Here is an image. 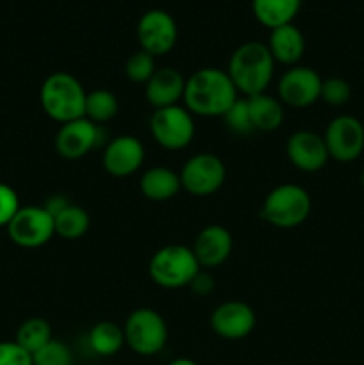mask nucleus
I'll use <instances>...</instances> for the list:
<instances>
[{"instance_id":"nucleus-22","label":"nucleus","mask_w":364,"mask_h":365,"mask_svg":"<svg viewBox=\"0 0 364 365\" xmlns=\"http://www.w3.org/2000/svg\"><path fill=\"white\" fill-rule=\"evenodd\" d=\"M302 0H252L256 20L266 29H277L293 24L300 13Z\"/></svg>"},{"instance_id":"nucleus-1","label":"nucleus","mask_w":364,"mask_h":365,"mask_svg":"<svg viewBox=\"0 0 364 365\" xmlns=\"http://www.w3.org/2000/svg\"><path fill=\"white\" fill-rule=\"evenodd\" d=\"M239 98L238 89L221 68H200L186 81L184 107L200 118H221Z\"/></svg>"},{"instance_id":"nucleus-33","label":"nucleus","mask_w":364,"mask_h":365,"mask_svg":"<svg viewBox=\"0 0 364 365\" xmlns=\"http://www.w3.org/2000/svg\"><path fill=\"white\" fill-rule=\"evenodd\" d=\"M189 287H191V291L196 292L198 296H207L214 289V280L209 273H203V271H200V273L195 277V280L191 282V285H189Z\"/></svg>"},{"instance_id":"nucleus-34","label":"nucleus","mask_w":364,"mask_h":365,"mask_svg":"<svg viewBox=\"0 0 364 365\" xmlns=\"http://www.w3.org/2000/svg\"><path fill=\"white\" fill-rule=\"evenodd\" d=\"M70 200H68V196H64V195H52V196H49V200H46L45 202V210L46 212L50 214V216L52 217H56L57 214L61 212V210H64L66 209L68 205H70Z\"/></svg>"},{"instance_id":"nucleus-15","label":"nucleus","mask_w":364,"mask_h":365,"mask_svg":"<svg viewBox=\"0 0 364 365\" xmlns=\"http://www.w3.org/2000/svg\"><path fill=\"white\" fill-rule=\"evenodd\" d=\"M143 163H145V146L136 135H116L103 146L102 166L113 177H131L138 173Z\"/></svg>"},{"instance_id":"nucleus-32","label":"nucleus","mask_w":364,"mask_h":365,"mask_svg":"<svg viewBox=\"0 0 364 365\" xmlns=\"http://www.w3.org/2000/svg\"><path fill=\"white\" fill-rule=\"evenodd\" d=\"M0 365H34L32 355L14 341L0 342Z\"/></svg>"},{"instance_id":"nucleus-25","label":"nucleus","mask_w":364,"mask_h":365,"mask_svg":"<svg viewBox=\"0 0 364 365\" xmlns=\"http://www.w3.org/2000/svg\"><path fill=\"white\" fill-rule=\"evenodd\" d=\"M89 214L86 212L82 207L70 203L64 210H61L56 217H54V228H56V235L66 241H75L86 235L89 230Z\"/></svg>"},{"instance_id":"nucleus-6","label":"nucleus","mask_w":364,"mask_h":365,"mask_svg":"<svg viewBox=\"0 0 364 365\" xmlns=\"http://www.w3.org/2000/svg\"><path fill=\"white\" fill-rule=\"evenodd\" d=\"M125 344L141 356H153L168 342V324L157 310L139 307L132 310L123 324Z\"/></svg>"},{"instance_id":"nucleus-35","label":"nucleus","mask_w":364,"mask_h":365,"mask_svg":"<svg viewBox=\"0 0 364 365\" xmlns=\"http://www.w3.org/2000/svg\"><path fill=\"white\" fill-rule=\"evenodd\" d=\"M168 365H198V364L191 359H175V360H171Z\"/></svg>"},{"instance_id":"nucleus-28","label":"nucleus","mask_w":364,"mask_h":365,"mask_svg":"<svg viewBox=\"0 0 364 365\" xmlns=\"http://www.w3.org/2000/svg\"><path fill=\"white\" fill-rule=\"evenodd\" d=\"M223 120L225 127L228 128L231 132L238 135H248L252 134L253 125L252 120H250V113H248V106H246V98H238L231 107H228L227 113L221 116Z\"/></svg>"},{"instance_id":"nucleus-26","label":"nucleus","mask_w":364,"mask_h":365,"mask_svg":"<svg viewBox=\"0 0 364 365\" xmlns=\"http://www.w3.org/2000/svg\"><path fill=\"white\" fill-rule=\"evenodd\" d=\"M52 339V327H50L49 321L43 319V317H31L18 327L14 342L21 346L27 353L34 355L43 346L49 344Z\"/></svg>"},{"instance_id":"nucleus-5","label":"nucleus","mask_w":364,"mask_h":365,"mask_svg":"<svg viewBox=\"0 0 364 365\" xmlns=\"http://www.w3.org/2000/svg\"><path fill=\"white\" fill-rule=\"evenodd\" d=\"M313 210V200L296 184H280L271 189L261 205L259 216L275 228H296L307 221Z\"/></svg>"},{"instance_id":"nucleus-27","label":"nucleus","mask_w":364,"mask_h":365,"mask_svg":"<svg viewBox=\"0 0 364 365\" xmlns=\"http://www.w3.org/2000/svg\"><path fill=\"white\" fill-rule=\"evenodd\" d=\"M156 57L150 56L148 52L141 48L132 53L127 59V63H125V75L134 84L145 86L152 78V75L156 73Z\"/></svg>"},{"instance_id":"nucleus-21","label":"nucleus","mask_w":364,"mask_h":365,"mask_svg":"<svg viewBox=\"0 0 364 365\" xmlns=\"http://www.w3.org/2000/svg\"><path fill=\"white\" fill-rule=\"evenodd\" d=\"M250 120H252L253 130L257 132H275L284 123V103L278 96L261 93L246 98Z\"/></svg>"},{"instance_id":"nucleus-4","label":"nucleus","mask_w":364,"mask_h":365,"mask_svg":"<svg viewBox=\"0 0 364 365\" xmlns=\"http://www.w3.org/2000/svg\"><path fill=\"white\" fill-rule=\"evenodd\" d=\"M202 271L195 253L189 246L168 245L157 250L148 264L152 282L168 291L189 287L196 274Z\"/></svg>"},{"instance_id":"nucleus-20","label":"nucleus","mask_w":364,"mask_h":365,"mask_svg":"<svg viewBox=\"0 0 364 365\" xmlns=\"http://www.w3.org/2000/svg\"><path fill=\"white\" fill-rule=\"evenodd\" d=\"M139 189L150 202H168L182 189L181 175L168 166H153L141 175Z\"/></svg>"},{"instance_id":"nucleus-11","label":"nucleus","mask_w":364,"mask_h":365,"mask_svg":"<svg viewBox=\"0 0 364 365\" xmlns=\"http://www.w3.org/2000/svg\"><path fill=\"white\" fill-rule=\"evenodd\" d=\"M323 139L330 159L352 163L364 152V125L355 116L343 114L327 125Z\"/></svg>"},{"instance_id":"nucleus-31","label":"nucleus","mask_w":364,"mask_h":365,"mask_svg":"<svg viewBox=\"0 0 364 365\" xmlns=\"http://www.w3.org/2000/svg\"><path fill=\"white\" fill-rule=\"evenodd\" d=\"M20 200L11 185L0 182V227H7L14 214L20 210Z\"/></svg>"},{"instance_id":"nucleus-23","label":"nucleus","mask_w":364,"mask_h":365,"mask_svg":"<svg viewBox=\"0 0 364 365\" xmlns=\"http://www.w3.org/2000/svg\"><path fill=\"white\" fill-rule=\"evenodd\" d=\"M88 344L98 356H114L125 346L123 327L113 321H100L93 324L88 334Z\"/></svg>"},{"instance_id":"nucleus-13","label":"nucleus","mask_w":364,"mask_h":365,"mask_svg":"<svg viewBox=\"0 0 364 365\" xmlns=\"http://www.w3.org/2000/svg\"><path fill=\"white\" fill-rule=\"evenodd\" d=\"M321 82L323 78L316 70L296 64V66L289 68L278 81V100L284 106L305 109L320 100Z\"/></svg>"},{"instance_id":"nucleus-9","label":"nucleus","mask_w":364,"mask_h":365,"mask_svg":"<svg viewBox=\"0 0 364 365\" xmlns=\"http://www.w3.org/2000/svg\"><path fill=\"white\" fill-rule=\"evenodd\" d=\"M6 228L11 241L20 248L27 250L41 248L56 235L54 217L46 212L43 205L20 207V210L14 214Z\"/></svg>"},{"instance_id":"nucleus-30","label":"nucleus","mask_w":364,"mask_h":365,"mask_svg":"<svg viewBox=\"0 0 364 365\" xmlns=\"http://www.w3.org/2000/svg\"><path fill=\"white\" fill-rule=\"evenodd\" d=\"M352 96V88H350L348 82L341 77H328L323 78L321 82V93L320 100H323L325 103L332 107H341Z\"/></svg>"},{"instance_id":"nucleus-2","label":"nucleus","mask_w":364,"mask_h":365,"mask_svg":"<svg viewBox=\"0 0 364 365\" xmlns=\"http://www.w3.org/2000/svg\"><path fill=\"white\" fill-rule=\"evenodd\" d=\"M275 64L277 63L271 57L266 43L246 41L232 52L225 71L239 95L248 98L268 91V86L273 81Z\"/></svg>"},{"instance_id":"nucleus-12","label":"nucleus","mask_w":364,"mask_h":365,"mask_svg":"<svg viewBox=\"0 0 364 365\" xmlns=\"http://www.w3.org/2000/svg\"><path fill=\"white\" fill-rule=\"evenodd\" d=\"M102 141V127L89 121L88 118H79L61 125L56 135V150L63 159L81 160L98 148Z\"/></svg>"},{"instance_id":"nucleus-24","label":"nucleus","mask_w":364,"mask_h":365,"mask_svg":"<svg viewBox=\"0 0 364 365\" xmlns=\"http://www.w3.org/2000/svg\"><path fill=\"white\" fill-rule=\"evenodd\" d=\"M120 110V103H118L116 95L109 89H93L86 95V106H84V118H88L93 123L100 125L109 123L114 120Z\"/></svg>"},{"instance_id":"nucleus-8","label":"nucleus","mask_w":364,"mask_h":365,"mask_svg":"<svg viewBox=\"0 0 364 365\" xmlns=\"http://www.w3.org/2000/svg\"><path fill=\"white\" fill-rule=\"evenodd\" d=\"M182 189L193 196H211L220 191L227 178V168L218 155L209 152L189 157L181 170Z\"/></svg>"},{"instance_id":"nucleus-19","label":"nucleus","mask_w":364,"mask_h":365,"mask_svg":"<svg viewBox=\"0 0 364 365\" xmlns=\"http://www.w3.org/2000/svg\"><path fill=\"white\" fill-rule=\"evenodd\" d=\"M271 57L275 63L285 64V66H296L305 52V38L302 31L295 24L282 25V27L271 29L270 39L266 43Z\"/></svg>"},{"instance_id":"nucleus-29","label":"nucleus","mask_w":364,"mask_h":365,"mask_svg":"<svg viewBox=\"0 0 364 365\" xmlns=\"http://www.w3.org/2000/svg\"><path fill=\"white\" fill-rule=\"evenodd\" d=\"M34 365H74V353L63 341L52 339L46 346L32 355Z\"/></svg>"},{"instance_id":"nucleus-3","label":"nucleus","mask_w":364,"mask_h":365,"mask_svg":"<svg viewBox=\"0 0 364 365\" xmlns=\"http://www.w3.org/2000/svg\"><path fill=\"white\" fill-rule=\"evenodd\" d=\"M88 91L77 77L66 71H54L39 88V103L50 120L64 125L84 118Z\"/></svg>"},{"instance_id":"nucleus-10","label":"nucleus","mask_w":364,"mask_h":365,"mask_svg":"<svg viewBox=\"0 0 364 365\" xmlns=\"http://www.w3.org/2000/svg\"><path fill=\"white\" fill-rule=\"evenodd\" d=\"M136 38L141 50L150 56L159 57L171 52L177 43V21L168 11L150 9L141 14L136 25Z\"/></svg>"},{"instance_id":"nucleus-36","label":"nucleus","mask_w":364,"mask_h":365,"mask_svg":"<svg viewBox=\"0 0 364 365\" xmlns=\"http://www.w3.org/2000/svg\"><path fill=\"white\" fill-rule=\"evenodd\" d=\"M360 184H363V187H364V168H363V171H360Z\"/></svg>"},{"instance_id":"nucleus-18","label":"nucleus","mask_w":364,"mask_h":365,"mask_svg":"<svg viewBox=\"0 0 364 365\" xmlns=\"http://www.w3.org/2000/svg\"><path fill=\"white\" fill-rule=\"evenodd\" d=\"M186 81L188 77H184L177 68H157L152 78L145 84L146 102L153 107V110L178 106V102L184 98Z\"/></svg>"},{"instance_id":"nucleus-7","label":"nucleus","mask_w":364,"mask_h":365,"mask_svg":"<svg viewBox=\"0 0 364 365\" xmlns=\"http://www.w3.org/2000/svg\"><path fill=\"white\" fill-rule=\"evenodd\" d=\"M195 132V116L181 103L156 109L150 118V134L157 145L170 152L188 148Z\"/></svg>"},{"instance_id":"nucleus-17","label":"nucleus","mask_w":364,"mask_h":365,"mask_svg":"<svg viewBox=\"0 0 364 365\" xmlns=\"http://www.w3.org/2000/svg\"><path fill=\"white\" fill-rule=\"evenodd\" d=\"M200 267H218L231 257L232 235L221 225H207L195 237L191 246Z\"/></svg>"},{"instance_id":"nucleus-16","label":"nucleus","mask_w":364,"mask_h":365,"mask_svg":"<svg viewBox=\"0 0 364 365\" xmlns=\"http://www.w3.org/2000/svg\"><path fill=\"white\" fill-rule=\"evenodd\" d=\"M285 153L289 163L303 173H316L323 170L330 159L323 135L313 130H298L289 135Z\"/></svg>"},{"instance_id":"nucleus-14","label":"nucleus","mask_w":364,"mask_h":365,"mask_svg":"<svg viewBox=\"0 0 364 365\" xmlns=\"http://www.w3.org/2000/svg\"><path fill=\"white\" fill-rule=\"evenodd\" d=\"M256 323L257 317L252 307L238 299L220 303L209 319L214 334L225 341H241L248 337L256 328Z\"/></svg>"}]
</instances>
